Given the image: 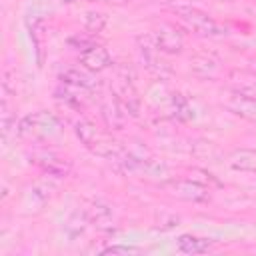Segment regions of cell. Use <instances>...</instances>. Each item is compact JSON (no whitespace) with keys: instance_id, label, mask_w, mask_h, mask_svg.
Masks as SVG:
<instances>
[{"instance_id":"6da1fadb","label":"cell","mask_w":256,"mask_h":256,"mask_svg":"<svg viewBox=\"0 0 256 256\" xmlns=\"http://www.w3.org/2000/svg\"><path fill=\"white\" fill-rule=\"evenodd\" d=\"M174 14L184 24V28H188L196 36H204V38H222V36H226V28H222L208 12H204L196 6L176 4Z\"/></svg>"},{"instance_id":"7a4b0ae2","label":"cell","mask_w":256,"mask_h":256,"mask_svg":"<svg viewBox=\"0 0 256 256\" xmlns=\"http://www.w3.org/2000/svg\"><path fill=\"white\" fill-rule=\"evenodd\" d=\"M62 124L60 120L46 110H38L34 114L24 116L18 122V134L24 138H46V136H56L60 132Z\"/></svg>"},{"instance_id":"3957f363","label":"cell","mask_w":256,"mask_h":256,"mask_svg":"<svg viewBox=\"0 0 256 256\" xmlns=\"http://www.w3.org/2000/svg\"><path fill=\"white\" fill-rule=\"evenodd\" d=\"M164 190L184 202H204L208 200V188L192 180H170L164 184Z\"/></svg>"},{"instance_id":"277c9868","label":"cell","mask_w":256,"mask_h":256,"mask_svg":"<svg viewBox=\"0 0 256 256\" xmlns=\"http://www.w3.org/2000/svg\"><path fill=\"white\" fill-rule=\"evenodd\" d=\"M152 42L160 52L166 54H176L184 48V36L182 32H178L174 26L170 24H160L154 32H152Z\"/></svg>"},{"instance_id":"5b68a950","label":"cell","mask_w":256,"mask_h":256,"mask_svg":"<svg viewBox=\"0 0 256 256\" xmlns=\"http://www.w3.org/2000/svg\"><path fill=\"white\" fill-rule=\"evenodd\" d=\"M112 92H114V98L120 102V106L130 114V116H136L138 114V108H140V98H138V92L132 84L130 78H124L122 74H118L114 86H112Z\"/></svg>"},{"instance_id":"8992f818","label":"cell","mask_w":256,"mask_h":256,"mask_svg":"<svg viewBox=\"0 0 256 256\" xmlns=\"http://www.w3.org/2000/svg\"><path fill=\"white\" fill-rule=\"evenodd\" d=\"M80 64L88 72H102L112 64L110 52L100 44H88L80 50Z\"/></svg>"},{"instance_id":"52a82bcc","label":"cell","mask_w":256,"mask_h":256,"mask_svg":"<svg viewBox=\"0 0 256 256\" xmlns=\"http://www.w3.org/2000/svg\"><path fill=\"white\" fill-rule=\"evenodd\" d=\"M226 108L240 116V118H246L250 122H256V98H250V96H244V94H234L226 100Z\"/></svg>"},{"instance_id":"ba28073f","label":"cell","mask_w":256,"mask_h":256,"mask_svg":"<svg viewBox=\"0 0 256 256\" xmlns=\"http://www.w3.org/2000/svg\"><path fill=\"white\" fill-rule=\"evenodd\" d=\"M214 240L210 238H202V236H194V234H182L178 240H176V246L180 252L184 254H204L208 250L214 248Z\"/></svg>"},{"instance_id":"9c48e42d","label":"cell","mask_w":256,"mask_h":256,"mask_svg":"<svg viewBox=\"0 0 256 256\" xmlns=\"http://www.w3.org/2000/svg\"><path fill=\"white\" fill-rule=\"evenodd\" d=\"M86 216H88V222H92L96 228H100V230H112V210H110V206L108 204H102V202H92V206L88 208V212H86Z\"/></svg>"},{"instance_id":"30bf717a","label":"cell","mask_w":256,"mask_h":256,"mask_svg":"<svg viewBox=\"0 0 256 256\" xmlns=\"http://www.w3.org/2000/svg\"><path fill=\"white\" fill-rule=\"evenodd\" d=\"M102 118H104V122H106L110 128L120 130V128L124 126L126 118H128V112H126V110L120 106V102L114 98V100H110V102H104V106H102Z\"/></svg>"},{"instance_id":"8fae6325","label":"cell","mask_w":256,"mask_h":256,"mask_svg":"<svg viewBox=\"0 0 256 256\" xmlns=\"http://www.w3.org/2000/svg\"><path fill=\"white\" fill-rule=\"evenodd\" d=\"M230 166L236 170H256V152L254 150H236L230 156Z\"/></svg>"},{"instance_id":"7c38bea8","label":"cell","mask_w":256,"mask_h":256,"mask_svg":"<svg viewBox=\"0 0 256 256\" xmlns=\"http://www.w3.org/2000/svg\"><path fill=\"white\" fill-rule=\"evenodd\" d=\"M60 82H64V84H72V86H78V88H86V90H92L94 88V80L88 76V74H84V72H80V70H66L62 76H60Z\"/></svg>"},{"instance_id":"4fadbf2b","label":"cell","mask_w":256,"mask_h":256,"mask_svg":"<svg viewBox=\"0 0 256 256\" xmlns=\"http://www.w3.org/2000/svg\"><path fill=\"white\" fill-rule=\"evenodd\" d=\"M84 26L88 32H100L104 26H106V16L100 14V12H86L84 16Z\"/></svg>"},{"instance_id":"5bb4252c","label":"cell","mask_w":256,"mask_h":256,"mask_svg":"<svg viewBox=\"0 0 256 256\" xmlns=\"http://www.w3.org/2000/svg\"><path fill=\"white\" fill-rule=\"evenodd\" d=\"M138 252H140V248H136V246H120V244L108 246L102 250V254H138Z\"/></svg>"},{"instance_id":"9a60e30c","label":"cell","mask_w":256,"mask_h":256,"mask_svg":"<svg viewBox=\"0 0 256 256\" xmlns=\"http://www.w3.org/2000/svg\"><path fill=\"white\" fill-rule=\"evenodd\" d=\"M62 2H74V0H62Z\"/></svg>"}]
</instances>
